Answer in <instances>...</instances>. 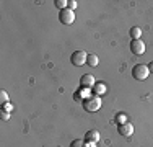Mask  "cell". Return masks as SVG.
<instances>
[{"mask_svg":"<svg viewBox=\"0 0 153 147\" xmlns=\"http://www.w3.org/2000/svg\"><path fill=\"white\" fill-rule=\"evenodd\" d=\"M94 92H96V95H101V93L106 92V87H104L103 83H96V85H94Z\"/></svg>","mask_w":153,"mask_h":147,"instance_id":"obj_12","label":"cell"},{"mask_svg":"<svg viewBox=\"0 0 153 147\" xmlns=\"http://www.w3.org/2000/svg\"><path fill=\"white\" fill-rule=\"evenodd\" d=\"M150 75V70H148V65H143V64H137L135 67L132 69V77L138 82H143V80L148 79Z\"/></svg>","mask_w":153,"mask_h":147,"instance_id":"obj_2","label":"cell"},{"mask_svg":"<svg viewBox=\"0 0 153 147\" xmlns=\"http://www.w3.org/2000/svg\"><path fill=\"white\" fill-rule=\"evenodd\" d=\"M148 70H150V72H153V61L150 62V64H148Z\"/></svg>","mask_w":153,"mask_h":147,"instance_id":"obj_20","label":"cell"},{"mask_svg":"<svg viewBox=\"0 0 153 147\" xmlns=\"http://www.w3.org/2000/svg\"><path fill=\"white\" fill-rule=\"evenodd\" d=\"M54 3H56V7H57L59 10H65V8H68V2H67V0H56Z\"/></svg>","mask_w":153,"mask_h":147,"instance_id":"obj_11","label":"cell"},{"mask_svg":"<svg viewBox=\"0 0 153 147\" xmlns=\"http://www.w3.org/2000/svg\"><path fill=\"white\" fill-rule=\"evenodd\" d=\"M70 147H85V142L80 141V139H75V141L70 144Z\"/></svg>","mask_w":153,"mask_h":147,"instance_id":"obj_15","label":"cell"},{"mask_svg":"<svg viewBox=\"0 0 153 147\" xmlns=\"http://www.w3.org/2000/svg\"><path fill=\"white\" fill-rule=\"evenodd\" d=\"M86 59H88V54L85 51H75L70 56V62L74 65H76V67H82V65L86 64Z\"/></svg>","mask_w":153,"mask_h":147,"instance_id":"obj_3","label":"cell"},{"mask_svg":"<svg viewBox=\"0 0 153 147\" xmlns=\"http://www.w3.org/2000/svg\"><path fill=\"white\" fill-rule=\"evenodd\" d=\"M76 7H78V3H76L75 0H70V2H68V8H70V10H75Z\"/></svg>","mask_w":153,"mask_h":147,"instance_id":"obj_18","label":"cell"},{"mask_svg":"<svg viewBox=\"0 0 153 147\" xmlns=\"http://www.w3.org/2000/svg\"><path fill=\"white\" fill-rule=\"evenodd\" d=\"M80 85L83 88H93L96 85V82H94V77L91 74H85V75H82V79H80Z\"/></svg>","mask_w":153,"mask_h":147,"instance_id":"obj_6","label":"cell"},{"mask_svg":"<svg viewBox=\"0 0 153 147\" xmlns=\"http://www.w3.org/2000/svg\"><path fill=\"white\" fill-rule=\"evenodd\" d=\"M59 20L62 25H72L75 21V12L70 8H65V10H60L59 13Z\"/></svg>","mask_w":153,"mask_h":147,"instance_id":"obj_4","label":"cell"},{"mask_svg":"<svg viewBox=\"0 0 153 147\" xmlns=\"http://www.w3.org/2000/svg\"><path fill=\"white\" fill-rule=\"evenodd\" d=\"M83 108L90 113H94L101 108V98L98 95H93V97H88L83 100Z\"/></svg>","mask_w":153,"mask_h":147,"instance_id":"obj_1","label":"cell"},{"mask_svg":"<svg viewBox=\"0 0 153 147\" xmlns=\"http://www.w3.org/2000/svg\"><path fill=\"white\" fill-rule=\"evenodd\" d=\"M140 36H142V29H140V26L130 28V38H132V39H140Z\"/></svg>","mask_w":153,"mask_h":147,"instance_id":"obj_9","label":"cell"},{"mask_svg":"<svg viewBox=\"0 0 153 147\" xmlns=\"http://www.w3.org/2000/svg\"><path fill=\"white\" fill-rule=\"evenodd\" d=\"M85 139H86V142H94V144H96V142L100 141V132H98L96 129H91V131L86 132Z\"/></svg>","mask_w":153,"mask_h":147,"instance_id":"obj_8","label":"cell"},{"mask_svg":"<svg viewBox=\"0 0 153 147\" xmlns=\"http://www.w3.org/2000/svg\"><path fill=\"white\" fill-rule=\"evenodd\" d=\"M130 51H132L134 56H142L145 52V43L142 39H132L130 43Z\"/></svg>","mask_w":153,"mask_h":147,"instance_id":"obj_5","label":"cell"},{"mask_svg":"<svg viewBox=\"0 0 153 147\" xmlns=\"http://www.w3.org/2000/svg\"><path fill=\"white\" fill-rule=\"evenodd\" d=\"M0 118H2V121H8L10 119V113H7V111H0Z\"/></svg>","mask_w":153,"mask_h":147,"instance_id":"obj_16","label":"cell"},{"mask_svg":"<svg viewBox=\"0 0 153 147\" xmlns=\"http://www.w3.org/2000/svg\"><path fill=\"white\" fill-rule=\"evenodd\" d=\"M117 132L124 137H130V136L134 134V126L130 123H124V124H119L117 128Z\"/></svg>","mask_w":153,"mask_h":147,"instance_id":"obj_7","label":"cell"},{"mask_svg":"<svg viewBox=\"0 0 153 147\" xmlns=\"http://www.w3.org/2000/svg\"><path fill=\"white\" fill-rule=\"evenodd\" d=\"M116 119H117V123H119V124H124V123H127V121H126V116H124L122 113H121V115H117V116H116Z\"/></svg>","mask_w":153,"mask_h":147,"instance_id":"obj_17","label":"cell"},{"mask_svg":"<svg viewBox=\"0 0 153 147\" xmlns=\"http://www.w3.org/2000/svg\"><path fill=\"white\" fill-rule=\"evenodd\" d=\"M85 147H94V142H85Z\"/></svg>","mask_w":153,"mask_h":147,"instance_id":"obj_19","label":"cell"},{"mask_svg":"<svg viewBox=\"0 0 153 147\" xmlns=\"http://www.w3.org/2000/svg\"><path fill=\"white\" fill-rule=\"evenodd\" d=\"M86 62H88L90 67H96L100 61H98V56H96V54H88V59H86Z\"/></svg>","mask_w":153,"mask_h":147,"instance_id":"obj_10","label":"cell"},{"mask_svg":"<svg viewBox=\"0 0 153 147\" xmlns=\"http://www.w3.org/2000/svg\"><path fill=\"white\" fill-rule=\"evenodd\" d=\"M0 101H2V105L8 103V95H7V92H5V90L0 92Z\"/></svg>","mask_w":153,"mask_h":147,"instance_id":"obj_13","label":"cell"},{"mask_svg":"<svg viewBox=\"0 0 153 147\" xmlns=\"http://www.w3.org/2000/svg\"><path fill=\"white\" fill-rule=\"evenodd\" d=\"M2 106H3L2 110H3V111H7V113H12V111H13V108H15V106H13L10 101H8V103H5V105H2Z\"/></svg>","mask_w":153,"mask_h":147,"instance_id":"obj_14","label":"cell"}]
</instances>
